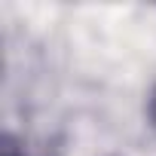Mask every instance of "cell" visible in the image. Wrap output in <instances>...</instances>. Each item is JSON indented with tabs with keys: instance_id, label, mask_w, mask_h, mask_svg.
I'll list each match as a JSON object with an SVG mask.
<instances>
[{
	"instance_id": "cell-1",
	"label": "cell",
	"mask_w": 156,
	"mask_h": 156,
	"mask_svg": "<svg viewBox=\"0 0 156 156\" xmlns=\"http://www.w3.org/2000/svg\"><path fill=\"white\" fill-rule=\"evenodd\" d=\"M3 156H25L16 144H12V138H6V147H3Z\"/></svg>"
},
{
	"instance_id": "cell-2",
	"label": "cell",
	"mask_w": 156,
	"mask_h": 156,
	"mask_svg": "<svg viewBox=\"0 0 156 156\" xmlns=\"http://www.w3.org/2000/svg\"><path fill=\"white\" fill-rule=\"evenodd\" d=\"M150 122L156 129V89H153V98H150Z\"/></svg>"
}]
</instances>
